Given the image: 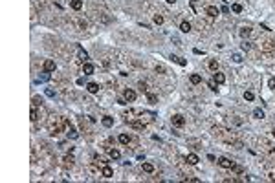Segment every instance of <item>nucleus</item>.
Instances as JSON below:
<instances>
[{
	"instance_id": "7c9ffc66",
	"label": "nucleus",
	"mask_w": 275,
	"mask_h": 183,
	"mask_svg": "<svg viewBox=\"0 0 275 183\" xmlns=\"http://www.w3.org/2000/svg\"><path fill=\"white\" fill-rule=\"evenodd\" d=\"M152 20H154V24H163V17L162 15H154Z\"/></svg>"
},
{
	"instance_id": "ddd939ff",
	"label": "nucleus",
	"mask_w": 275,
	"mask_h": 183,
	"mask_svg": "<svg viewBox=\"0 0 275 183\" xmlns=\"http://www.w3.org/2000/svg\"><path fill=\"white\" fill-rule=\"evenodd\" d=\"M101 176H103V178H112V176H114V170H112L110 167H103Z\"/></svg>"
},
{
	"instance_id": "58836bf2",
	"label": "nucleus",
	"mask_w": 275,
	"mask_h": 183,
	"mask_svg": "<svg viewBox=\"0 0 275 183\" xmlns=\"http://www.w3.org/2000/svg\"><path fill=\"white\" fill-rule=\"evenodd\" d=\"M149 101H151V103H156V101H158V99H156V95H152V93H149Z\"/></svg>"
},
{
	"instance_id": "e433bc0d",
	"label": "nucleus",
	"mask_w": 275,
	"mask_h": 183,
	"mask_svg": "<svg viewBox=\"0 0 275 183\" xmlns=\"http://www.w3.org/2000/svg\"><path fill=\"white\" fill-rule=\"evenodd\" d=\"M268 86H270L271 90H275V77H271V79L268 81Z\"/></svg>"
},
{
	"instance_id": "9d476101",
	"label": "nucleus",
	"mask_w": 275,
	"mask_h": 183,
	"mask_svg": "<svg viewBox=\"0 0 275 183\" xmlns=\"http://www.w3.org/2000/svg\"><path fill=\"white\" fill-rule=\"evenodd\" d=\"M86 90H88L90 93H97V92H99V84H97V82H88V84H86Z\"/></svg>"
},
{
	"instance_id": "5701e85b",
	"label": "nucleus",
	"mask_w": 275,
	"mask_h": 183,
	"mask_svg": "<svg viewBox=\"0 0 275 183\" xmlns=\"http://www.w3.org/2000/svg\"><path fill=\"white\" fill-rule=\"evenodd\" d=\"M70 6H72V9H75V11H79V9L83 7V2H81V0H72V2H70Z\"/></svg>"
},
{
	"instance_id": "72a5a7b5",
	"label": "nucleus",
	"mask_w": 275,
	"mask_h": 183,
	"mask_svg": "<svg viewBox=\"0 0 275 183\" xmlns=\"http://www.w3.org/2000/svg\"><path fill=\"white\" fill-rule=\"evenodd\" d=\"M231 59H233V62H242V55H240V53H233Z\"/></svg>"
},
{
	"instance_id": "b1692460",
	"label": "nucleus",
	"mask_w": 275,
	"mask_h": 183,
	"mask_svg": "<svg viewBox=\"0 0 275 183\" xmlns=\"http://www.w3.org/2000/svg\"><path fill=\"white\" fill-rule=\"evenodd\" d=\"M180 29H182L184 33H189V31H191V24H189L187 20H184V22L180 24Z\"/></svg>"
},
{
	"instance_id": "f8f14e48",
	"label": "nucleus",
	"mask_w": 275,
	"mask_h": 183,
	"mask_svg": "<svg viewBox=\"0 0 275 183\" xmlns=\"http://www.w3.org/2000/svg\"><path fill=\"white\" fill-rule=\"evenodd\" d=\"M108 156H110V159H119L121 157V152L118 148H108Z\"/></svg>"
},
{
	"instance_id": "dca6fc26",
	"label": "nucleus",
	"mask_w": 275,
	"mask_h": 183,
	"mask_svg": "<svg viewBox=\"0 0 275 183\" xmlns=\"http://www.w3.org/2000/svg\"><path fill=\"white\" fill-rule=\"evenodd\" d=\"M118 141H119L121 145H129V143H130V136H129V134H121V136L118 137Z\"/></svg>"
},
{
	"instance_id": "39448f33",
	"label": "nucleus",
	"mask_w": 275,
	"mask_h": 183,
	"mask_svg": "<svg viewBox=\"0 0 275 183\" xmlns=\"http://www.w3.org/2000/svg\"><path fill=\"white\" fill-rule=\"evenodd\" d=\"M206 13H207L209 17H218V15H220V9H218L216 6H207V7H206Z\"/></svg>"
},
{
	"instance_id": "a211bd4d",
	"label": "nucleus",
	"mask_w": 275,
	"mask_h": 183,
	"mask_svg": "<svg viewBox=\"0 0 275 183\" xmlns=\"http://www.w3.org/2000/svg\"><path fill=\"white\" fill-rule=\"evenodd\" d=\"M50 79H51L50 71H44L42 75H39V77H37V82H46V81H50Z\"/></svg>"
},
{
	"instance_id": "6e6552de",
	"label": "nucleus",
	"mask_w": 275,
	"mask_h": 183,
	"mask_svg": "<svg viewBox=\"0 0 275 183\" xmlns=\"http://www.w3.org/2000/svg\"><path fill=\"white\" fill-rule=\"evenodd\" d=\"M129 123V126H132L134 130H145V123H141V121H127Z\"/></svg>"
},
{
	"instance_id": "f257e3e1",
	"label": "nucleus",
	"mask_w": 275,
	"mask_h": 183,
	"mask_svg": "<svg viewBox=\"0 0 275 183\" xmlns=\"http://www.w3.org/2000/svg\"><path fill=\"white\" fill-rule=\"evenodd\" d=\"M66 126H68V121L64 119V117H57V115H53V117H51V119L48 121V130H50L51 136H57L59 132L64 130Z\"/></svg>"
},
{
	"instance_id": "f704fd0d",
	"label": "nucleus",
	"mask_w": 275,
	"mask_h": 183,
	"mask_svg": "<svg viewBox=\"0 0 275 183\" xmlns=\"http://www.w3.org/2000/svg\"><path fill=\"white\" fill-rule=\"evenodd\" d=\"M240 48H242V50H244V51H248V50L251 48V44H249V42H248V40H244V42H242V44H240Z\"/></svg>"
},
{
	"instance_id": "20e7f679",
	"label": "nucleus",
	"mask_w": 275,
	"mask_h": 183,
	"mask_svg": "<svg viewBox=\"0 0 275 183\" xmlns=\"http://www.w3.org/2000/svg\"><path fill=\"white\" fill-rule=\"evenodd\" d=\"M218 165H220L222 168H229V170H231L235 163H233V161H231L229 157H220V159H218Z\"/></svg>"
},
{
	"instance_id": "cd10ccee",
	"label": "nucleus",
	"mask_w": 275,
	"mask_h": 183,
	"mask_svg": "<svg viewBox=\"0 0 275 183\" xmlns=\"http://www.w3.org/2000/svg\"><path fill=\"white\" fill-rule=\"evenodd\" d=\"M244 99L246 101H253V99H255V95H253V92L248 90V92H244Z\"/></svg>"
},
{
	"instance_id": "f3484780",
	"label": "nucleus",
	"mask_w": 275,
	"mask_h": 183,
	"mask_svg": "<svg viewBox=\"0 0 275 183\" xmlns=\"http://www.w3.org/2000/svg\"><path fill=\"white\" fill-rule=\"evenodd\" d=\"M249 35H251V28H249V26L240 28V37H242V39H246V37H249Z\"/></svg>"
},
{
	"instance_id": "412c9836",
	"label": "nucleus",
	"mask_w": 275,
	"mask_h": 183,
	"mask_svg": "<svg viewBox=\"0 0 275 183\" xmlns=\"http://www.w3.org/2000/svg\"><path fill=\"white\" fill-rule=\"evenodd\" d=\"M198 161H200V159H198L196 154H189V156H187V163H189V165H196Z\"/></svg>"
},
{
	"instance_id": "4be33fe9",
	"label": "nucleus",
	"mask_w": 275,
	"mask_h": 183,
	"mask_svg": "<svg viewBox=\"0 0 275 183\" xmlns=\"http://www.w3.org/2000/svg\"><path fill=\"white\" fill-rule=\"evenodd\" d=\"M62 165L64 167H72L73 165V156L70 154V156H64V159H62Z\"/></svg>"
},
{
	"instance_id": "4c0bfd02",
	"label": "nucleus",
	"mask_w": 275,
	"mask_h": 183,
	"mask_svg": "<svg viewBox=\"0 0 275 183\" xmlns=\"http://www.w3.org/2000/svg\"><path fill=\"white\" fill-rule=\"evenodd\" d=\"M46 95H48V97H55V92L48 88V90H46Z\"/></svg>"
},
{
	"instance_id": "6ab92c4d",
	"label": "nucleus",
	"mask_w": 275,
	"mask_h": 183,
	"mask_svg": "<svg viewBox=\"0 0 275 183\" xmlns=\"http://www.w3.org/2000/svg\"><path fill=\"white\" fill-rule=\"evenodd\" d=\"M101 123H103V126H107V128H110V126L114 125V119H112V117H108V115H105L103 119H101Z\"/></svg>"
},
{
	"instance_id": "a19ab883",
	"label": "nucleus",
	"mask_w": 275,
	"mask_h": 183,
	"mask_svg": "<svg viewBox=\"0 0 275 183\" xmlns=\"http://www.w3.org/2000/svg\"><path fill=\"white\" fill-rule=\"evenodd\" d=\"M176 2V0H167V4H174Z\"/></svg>"
},
{
	"instance_id": "2f4dec72",
	"label": "nucleus",
	"mask_w": 275,
	"mask_h": 183,
	"mask_svg": "<svg viewBox=\"0 0 275 183\" xmlns=\"http://www.w3.org/2000/svg\"><path fill=\"white\" fill-rule=\"evenodd\" d=\"M156 73H165V66H163V64H156Z\"/></svg>"
},
{
	"instance_id": "7ed1b4c3",
	"label": "nucleus",
	"mask_w": 275,
	"mask_h": 183,
	"mask_svg": "<svg viewBox=\"0 0 275 183\" xmlns=\"http://www.w3.org/2000/svg\"><path fill=\"white\" fill-rule=\"evenodd\" d=\"M123 97H125L127 101H129V103H134V101H136V97H138V95H136V92H134L132 88H127V90L123 92Z\"/></svg>"
},
{
	"instance_id": "473e14b6",
	"label": "nucleus",
	"mask_w": 275,
	"mask_h": 183,
	"mask_svg": "<svg viewBox=\"0 0 275 183\" xmlns=\"http://www.w3.org/2000/svg\"><path fill=\"white\" fill-rule=\"evenodd\" d=\"M231 170H233L235 174H242V172H244V168H242V167H238V165H233V168H231Z\"/></svg>"
},
{
	"instance_id": "a878e982",
	"label": "nucleus",
	"mask_w": 275,
	"mask_h": 183,
	"mask_svg": "<svg viewBox=\"0 0 275 183\" xmlns=\"http://www.w3.org/2000/svg\"><path fill=\"white\" fill-rule=\"evenodd\" d=\"M66 136H68V139H77V137H79L77 130H73L72 126H70V130H68V134H66Z\"/></svg>"
},
{
	"instance_id": "c85d7f7f",
	"label": "nucleus",
	"mask_w": 275,
	"mask_h": 183,
	"mask_svg": "<svg viewBox=\"0 0 275 183\" xmlns=\"http://www.w3.org/2000/svg\"><path fill=\"white\" fill-rule=\"evenodd\" d=\"M209 70L216 71V70H218V62H216V61H209Z\"/></svg>"
},
{
	"instance_id": "423d86ee",
	"label": "nucleus",
	"mask_w": 275,
	"mask_h": 183,
	"mask_svg": "<svg viewBox=\"0 0 275 183\" xmlns=\"http://www.w3.org/2000/svg\"><path fill=\"white\" fill-rule=\"evenodd\" d=\"M55 68H57L55 61H51V59L44 61V71H55Z\"/></svg>"
},
{
	"instance_id": "c756f323",
	"label": "nucleus",
	"mask_w": 275,
	"mask_h": 183,
	"mask_svg": "<svg viewBox=\"0 0 275 183\" xmlns=\"http://www.w3.org/2000/svg\"><path fill=\"white\" fill-rule=\"evenodd\" d=\"M231 11H233V13H240L242 11V6L240 4H233V6H231Z\"/></svg>"
},
{
	"instance_id": "bb28decb",
	"label": "nucleus",
	"mask_w": 275,
	"mask_h": 183,
	"mask_svg": "<svg viewBox=\"0 0 275 183\" xmlns=\"http://www.w3.org/2000/svg\"><path fill=\"white\" fill-rule=\"evenodd\" d=\"M171 61H174V62H178V64H180V66H185V64H187V62H185L184 59H180L178 55H171Z\"/></svg>"
},
{
	"instance_id": "c9c22d12",
	"label": "nucleus",
	"mask_w": 275,
	"mask_h": 183,
	"mask_svg": "<svg viewBox=\"0 0 275 183\" xmlns=\"http://www.w3.org/2000/svg\"><path fill=\"white\" fill-rule=\"evenodd\" d=\"M209 88H211V90H216V81H215V79L209 81Z\"/></svg>"
},
{
	"instance_id": "79ce46f5",
	"label": "nucleus",
	"mask_w": 275,
	"mask_h": 183,
	"mask_svg": "<svg viewBox=\"0 0 275 183\" xmlns=\"http://www.w3.org/2000/svg\"><path fill=\"white\" fill-rule=\"evenodd\" d=\"M273 137H275V128H273Z\"/></svg>"
},
{
	"instance_id": "f03ea898",
	"label": "nucleus",
	"mask_w": 275,
	"mask_h": 183,
	"mask_svg": "<svg viewBox=\"0 0 275 183\" xmlns=\"http://www.w3.org/2000/svg\"><path fill=\"white\" fill-rule=\"evenodd\" d=\"M173 126H176V128H182L184 125H185V117L184 115H180V114H176V115H173Z\"/></svg>"
},
{
	"instance_id": "0eeeda50",
	"label": "nucleus",
	"mask_w": 275,
	"mask_h": 183,
	"mask_svg": "<svg viewBox=\"0 0 275 183\" xmlns=\"http://www.w3.org/2000/svg\"><path fill=\"white\" fill-rule=\"evenodd\" d=\"M94 70H96V68H94V64H90V62H83V73H84V75H92Z\"/></svg>"
},
{
	"instance_id": "9b49d317",
	"label": "nucleus",
	"mask_w": 275,
	"mask_h": 183,
	"mask_svg": "<svg viewBox=\"0 0 275 183\" xmlns=\"http://www.w3.org/2000/svg\"><path fill=\"white\" fill-rule=\"evenodd\" d=\"M77 55H79V61H83V62H86V59H88V53L84 51L81 46H77Z\"/></svg>"
},
{
	"instance_id": "ea45409f",
	"label": "nucleus",
	"mask_w": 275,
	"mask_h": 183,
	"mask_svg": "<svg viewBox=\"0 0 275 183\" xmlns=\"http://www.w3.org/2000/svg\"><path fill=\"white\" fill-rule=\"evenodd\" d=\"M270 179H273V181H275V172H271V174H270Z\"/></svg>"
},
{
	"instance_id": "2eb2a0df",
	"label": "nucleus",
	"mask_w": 275,
	"mask_h": 183,
	"mask_svg": "<svg viewBox=\"0 0 275 183\" xmlns=\"http://www.w3.org/2000/svg\"><path fill=\"white\" fill-rule=\"evenodd\" d=\"M141 168H143V172H147V174H152V172H154V165L152 163H147V161L141 165Z\"/></svg>"
},
{
	"instance_id": "393cba45",
	"label": "nucleus",
	"mask_w": 275,
	"mask_h": 183,
	"mask_svg": "<svg viewBox=\"0 0 275 183\" xmlns=\"http://www.w3.org/2000/svg\"><path fill=\"white\" fill-rule=\"evenodd\" d=\"M253 117H255V119H264V112L260 108H255L253 110Z\"/></svg>"
},
{
	"instance_id": "aec40b11",
	"label": "nucleus",
	"mask_w": 275,
	"mask_h": 183,
	"mask_svg": "<svg viewBox=\"0 0 275 183\" xmlns=\"http://www.w3.org/2000/svg\"><path fill=\"white\" fill-rule=\"evenodd\" d=\"M29 119H31V121H37V119H39V112H37V106H35V104L31 106V112H29Z\"/></svg>"
},
{
	"instance_id": "4468645a",
	"label": "nucleus",
	"mask_w": 275,
	"mask_h": 183,
	"mask_svg": "<svg viewBox=\"0 0 275 183\" xmlns=\"http://www.w3.org/2000/svg\"><path fill=\"white\" fill-rule=\"evenodd\" d=\"M213 79L216 81V84H222V82H226V75H224V73H218V71H215Z\"/></svg>"
},
{
	"instance_id": "37998d69",
	"label": "nucleus",
	"mask_w": 275,
	"mask_h": 183,
	"mask_svg": "<svg viewBox=\"0 0 275 183\" xmlns=\"http://www.w3.org/2000/svg\"><path fill=\"white\" fill-rule=\"evenodd\" d=\"M191 2H198V0H191Z\"/></svg>"
},
{
	"instance_id": "1a4fd4ad",
	"label": "nucleus",
	"mask_w": 275,
	"mask_h": 183,
	"mask_svg": "<svg viewBox=\"0 0 275 183\" xmlns=\"http://www.w3.org/2000/svg\"><path fill=\"white\" fill-rule=\"evenodd\" d=\"M189 81H191V84H200V82H202V75L191 73V75H189Z\"/></svg>"
}]
</instances>
